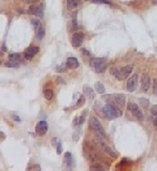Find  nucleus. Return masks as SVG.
<instances>
[{"label":"nucleus","instance_id":"423d86ee","mask_svg":"<svg viewBox=\"0 0 157 171\" xmlns=\"http://www.w3.org/2000/svg\"><path fill=\"white\" fill-rule=\"evenodd\" d=\"M128 110L131 112V114L133 115L134 117H136L139 121H142L145 119L144 113L141 112V110L139 109V107L134 102H129L128 104Z\"/></svg>","mask_w":157,"mask_h":171},{"label":"nucleus","instance_id":"7c9ffc66","mask_svg":"<svg viewBox=\"0 0 157 171\" xmlns=\"http://www.w3.org/2000/svg\"><path fill=\"white\" fill-rule=\"evenodd\" d=\"M57 153L58 154H61L62 153V143L59 141L58 142V144H57Z\"/></svg>","mask_w":157,"mask_h":171},{"label":"nucleus","instance_id":"9b49d317","mask_svg":"<svg viewBox=\"0 0 157 171\" xmlns=\"http://www.w3.org/2000/svg\"><path fill=\"white\" fill-rule=\"evenodd\" d=\"M40 48L37 47V46H32V47L27 48L23 53V57H24L25 60H33L34 57L39 52Z\"/></svg>","mask_w":157,"mask_h":171},{"label":"nucleus","instance_id":"f704fd0d","mask_svg":"<svg viewBox=\"0 0 157 171\" xmlns=\"http://www.w3.org/2000/svg\"><path fill=\"white\" fill-rule=\"evenodd\" d=\"M51 140H52V145H54V146L56 147L57 144H58V143H57V140H58V139H57V138H52Z\"/></svg>","mask_w":157,"mask_h":171},{"label":"nucleus","instance_id":"f257e3e1","mask_svg":"<svg viewBox=\"0 0 157 171\" xmlns=\"http://www.w3.org/2000/svg\"><path fill=\"white\" fill-rule=\"evenodd\" d=\"M103 114L108 120H114L123 115L122 107L117 104H114L112 101H108L103 107Z\"/></svg>","mask_w":157,"mask_h":171},{"label":"nucleus","instance_id":"20e7f679","mask_svg":"<svg viewBox=\"0 0 157 171\" xmlns=\"http://www.w3.org/2000/svg\"><path fill=\"white\" fill-rule=\"evenodd\" d=\"M94 142H96V144L99 147V148H102V150L106 152L108 156H111V158H116V156H117V154H116V152L113 150V148H111V147L105 142V140H103L102 137H99V136L96 137L94 138Z\"/></svg>","mask_w":157,"mask_h":171},{"label":"nucleus","instance_id":"a211bd4d","mask_svg":"<svg viewBox=\"0 0 157 171\" xmlns=\"http://www.w3.org/2000/svg\"><path fill=\"white\" fill-rule=\"evenodd\" d=\"M66 4H67L68 10H75V8H78L82 4V2L80 0H67Z\"/></svg>","mask_w":157,"mask_h":171},{"label":"nucleus","instance_id":"ddd939ff","mask_svg":"<svg viewBox=\"0 0 157 171\" xmlns=\"http://www.w3.org/2000/svg\"><path fill=\"white\" fill-rule=\"evenodd\" d=\"M83 92H84V95L86 96V98H89L90 100H93L96 98V92H94V90H92L91 87H89L88 85L83 86Z\"/></svg>","mask_w":157,"mask_h":171},{"label":"nucleus","instance_id":"473e14b6","mask_svg":"<svg viewBox=\"0 0 157 171\" xmlns=\"http://www.w3.org/2000/svg\"><path fill=\"white\" fill-rule=\"evenodd\" d=\"M67 66H62V67H58L57 68V71L58 72H63V71H66V69H67Z\"/></svg>","mask_w":157,"mask_h":171},{"label":"nucleus","instance_id":"2eb2a0df","mask_svg":"<svg viewBox=\"0 0 157 171\" xmlns=\"http://www.w3.org/2000/svg\"><path fill=\"white\" fill-rule=\"evenodd\" d=\"M114 101L117 105H120V107H125L126 104V95L125 94H114L113 95Z\"/></svg>","mask_w":157,"mask_h":171},{"label":"nucleus","instance_id":"2f4dec72","mask_svg":"<svg viewBox=\"0 0 157 171\" xmlns=\"http://www.w3.org/2000/svg\"><path fill=\"white\" fill-rule=\"evenodd\" d=\"M38 1H39V0H24V2L26 4H37L38 3Z\"/></svg>","mask_w":157,"mask_h":171},{"label":"nucleus","instance_id":"9d476101","mask_svg":"<svg viewBox=\"0 0 157 171\" xmlns=\"http://www.w3.org/2000/svg\"><path fill=\"white\" fill-rule=\"evenodd\" d=\"M83 42H84V35L82 32H75L71 38V44L75 48H78L82 46Z\"/></svg>","mask_w":157,"mask_h":171},{"label":"nucleus","instance_id":"b1692460","mask_svg":"<svg viewBox=\"0 0 157 171\" xmlns=\"http://www.w3.org/2000/svg\"><path fill=\"white\" fill-rule=\"evenodd\" d=\"M80 136H81V128H80V126H78V128L75 130V133H72L73 140H75V142L78 141V139H80Z\"/></svg>","mask_w":157,"mask_h":171},{"label":"nucleus","instance_id":"aec40b11","mask_svg":"<svg viewBox=\"0 0 157 171\" xmlns=\"http://www.w3.org/2000/svg\"><path fill=\"white\" fill-rule=\"evenodd\" d=\"M44 36H45V29H44V27L41 25V26L38 27V28L36 29V38H37L38 40H42L44 38Z\"/></svg>","mask_w":157,"mask_h":171},{"label":"nucleus","instance_id":"f3484780","mask_svg":"<svg viewBox=\"0 0 157 171\" xmlns=\"http://www.w3.org/2000/svg\"><path fill=\"white\" fill-rule=\"evenodd\" d=\"M64 165L67 169H70L72 167V154L68 151L64 154Z\"/></svg>","mask_w":157,"mask_h":171},{"label":"nucleus","instance_id":"4468645a","mask_svg":"<svg viewBox=\"0 0 157 171\" xmlns=\"http://www.w3.org/2000/svg\"><path fill=\"white\" fill-rule=\"evenodd\" d=\"M88 114V111L87 110H84L83 113L80 115V117H75L73 119V125L75 126H81L83 123L85 122V119H86V115Z\"/></svg>","mask_w":157,"mask_h":171},{"label":"nucleus","instance_id":"6ab92c4d","mask_svg":"<svg viewBox=\"0 0 157 171\" xmlns=\"http://www.w3.org/2000/svg\"><path fill=\"white\" fill-rule=\"evenodd\" d=\"M9 60L14 61V62L20 64L21 60H22V57H21L20 53H9Z\"/></svg>","mask_w":157,"mask_h":171},{"label":"nucleus","instance_id":"bb28decb","mask_svg":"<svg viewBox=\"0 0 157 171\" xmlns=\"http://www.w3.org/2000/svg\"><path fill=\"white\" fill-rule=\"evenodd\" d=\"M92 2L96 4H107V5H111V2L108 1V0H92Z\"/></svg>","mask_w":157,"mask_h":171},{"label":"nucleus","instance_id":"a878e982","mask_svg":"<svg viewBox=\"0 0 157 171\" xmlns=\"http://www.w3.org/2000/svg\"><path fill=\"white\" fill-rule=\"evenodd\" d=\"M85 97H86V96H83V95L78 96V101H77V104H75V107H81V105H83L85 104Z\"/></svg>","mask_w":157,"mask_h":171},{"label":"nucleus","instance_id":"c85d7f7f","mask_svg":"<svg viewBox=\"0 0 157 171\" xmlns=\"http://www.w3.org/2000/svg\"><path fill=\"white\" fill-rule=\"evenodd\" d=\"M153 94L157 96V78L153 81Z\"/></svg>","mask_w":157,"mask_h":171},{"label":"nucleus","instance_id":"cd10ccee","mask_svg":"<svg viewBox=\"0 0 157 171\" xmlns=\"http://www.w3.org/2000/svg\"><path fill=\"white\" fill-rule=\"evenodd\" d=\"M90 170H106V167H101L99 164H96V166H90Z\"/></svg>","mask_w":157,"mask_h":171},{"label":"nucleus","instance_id":"c756f323","mask_svg":"<svg viewBox=\"0 0 157 171\" xmlns=\"http://www.w3.org/2000/svg\"><path fill=\"white\" fill-rule=\"evenodd\" d=\"M151 114L153 115L154 117H157V104H154L151 109Z\"/></svg>","mask_w":157,"mask_h":171},{"label":"nucleus","instance_id":"5701e85b","mask_svg":"<svg viewBox=\"0 0 157 171\" xmlns=\"http://www.w3.org/2000/svg\"><path fill=\"white\" fill-rule=\"evenodd\" d=\"M138 102H139L140 107H145V109H147V107H149V104H150V101H149L148 99H147V98H139Z\"/></svg>","mask_w":157,"mask_h":171},{"label":"nucleus","instance_id":"393cba45","mask_svg":"<svg viewBox=\"0 0 157 171\" xmlns=\"http://www.w3.org/2000/svg\"><path fill=\"white\" fill-rule=\"evenodd\" d=\"M19 65H20V64H18V63L14 62V61L9 60L8 62H6L5 64H4V66H5V67H9V68H17Z\"/></svg>","mask_w":157,"mask_h":171},{"label":"nucleus","instance_id":"7ed1b4c3","mask_svg":"<svg viewBox=\"0 0 157 171\" xmlns=\"http://www.w3.org/2000/svg\"><path fill=\"white\" fill-rule=\"evenodd\" d=\"M89 127L96 136H99L102 138L106 137V132H105L103 125H102V123L99 122V120L96 117H91L89 119Z\"/></svg>","mask_w":157,"mask_h":171},{"label":"nucleus","instance_id":"1a4fd4ad","mask_svg":"<svg viewBox=\"0 0 157 171\" xmlns=\"http://www.w3.org/2000/svg\"><path fill=\"white\" fill-rule=\"evenodd\" d=\"M137 84H138V75L133 74L127 81V90L129 92H134L137 88Z\"/></svg>","mask_w":157,"mask_h":171},{"label":"nucleus","instance_id":"0eeeda50","mask_svg":"<svg viewBox=\"0 0 157 171\" xmlns=\"http://www.w3.org/2000/svg\"><path fill=\"white\" fill-rule=\"evenodd\" d=\"M27 12L30 15L36 16V17H39V18H42L44 15V10H43V5H42V4H33V5L30 6Z\"/></svg>","mask_w":157,"mask_h":171},{"label":"nucleus","instance_id":"6e6552de","mask_svg":"<svg viewBox=\"0 0 157 171\" xmlns=\"http://www.w3.org/2000/svg\"><path fill=\"white\" fill-rule=\"evenodd\" d=\"M48 130V123L44 120L39 121L37 124H36V127H35V133L36 135L38 136H43L47 133Z\"/></svg>","mask_w":157,"mask_h":171},{"label":"nucleus","instance_id":"72a5a7b5","mask_svg":"<svg viewBox=\"0 0 157 171\" xmlns=\"http://www.w3.org/2000/svg\"><path fill=\"white\" fill-rule=\"evenodd\" d=\"M12 118H13L15 121H18V122H19V121H21V119L19 118V117L17 116V115H12Z\"/></svg>","mask_w":157,"mask_h":171},{"label":"nucleus","instance_id":"39448f33","mask_svg":"<svg viewBox=\"0 0 157 171\" xmlns=\"http://www.w3.org/2000/svg\"><path fill=\"white\" fill-rule=\"evenodd\" d=\"M89 64L96 69L97 73H102L106 69V58H91Z\"/></svg>","mask_w":157,"mask_h":171},{"label":"nucleus","instance_id":"412c9836","mask_svg":"<svg viewBox=\"0 0 157 171\" xmlns=\"http://www.w3.org/2000/svg\"><path fill=\"white\" fill-rule=\"evenodd\" d=\"M43 95H44V98L46 100H51L54 98V91L51 89H46L45 88L43 90Z\"/></svg>","mask_w":157,"mask_h":171},{"label":"nucleus","instance_id":"dca6fc26","mask_svg":"<svg viewBox=\"0 0 157 171\" xmlns=\"http://www.w3.org/2000/svg\"><path fill=\"white\" fill-rule=\"evenodd\" d=\"M78 65H80L78 64V61L73 57L68 58L67 61H66V66L69 68V69H77Z\"/></svg>","mask_w":157,"mask_h":171},{"label":"nucleus","instance_id":"f03ea898","mask_svg":"<svg viewBox=\"0 0 157 171\" xmlns=\"http://www.w3.org/2000/svg\"><path fill=\"white\" fill-rule=\"evenodd\" d=\"M133 71V65H127V66L117 69L115 67H112L110 69V73L111 75L115 76L117 79L120 81H124V79H127L130 76V74Z\"/></svg>","mask_w":157,"mask_h":171},{"label":"nucleus","instance_id":"4be33fe9","mask_svg":"<svg viewBox=\"0 0 157 171\" xmlns=\"http://www.w3.org/2000/svg\"><path fill=\"white\" fill-rule=\"evenodd\" d=\"M94 89H96V91L97 93H99V94H104L105 91H106L105 86L101 83V81H96V85H94Z\"/></svg>","mask_w":157,"mask_h":171},{"label":"nucleus","instance_id":"f8f14e48","mask_svg":"<svg viewBox=\"0 0 157 171\" xmlns=\"http://www.w3.org/2000/svg\"><path fill=\"white\" fill-rule=\"evenodd\" d=\"M150 87V77L148 73H142L141 75V91L144 93L148 92V89Z\"/></svg>","mask_w":157,"mask_h":171}]
</instances>
